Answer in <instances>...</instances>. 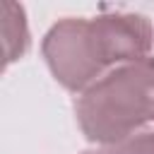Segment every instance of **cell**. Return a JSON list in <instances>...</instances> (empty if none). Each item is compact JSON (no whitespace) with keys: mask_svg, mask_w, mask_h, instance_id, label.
Returning <instances> with one entry per match:
<instances>
[{"mask_svg":"<svg viewBox=\"0 0 154 154\" xmlns=\"http://www.w3.org/2000/svg\"><path fill=\"white\" fill-rule=\"evenodd\" d=\"M82 132L91 142L118 144L154 123V58L118 65L75 101Z\"/></svg>","mask_w":154,"mask_h":154,"instance_id":"cell-1","label":"cell"},{"mask_svg":"<svg viewBox=\"0 0 154 154\" xmlns=\"http://www.w3.org/2000/svg\"><path fill=\"white\" fill-rule=\"evenodd\" d=\"M43 58L53 77L72 91L89 89L108 67L91 19L58 22L43 38Z\"/></svg>","mask_w":154,"mask_h":154,"instance_id":"cell-2","label":"cell"},{"mask_svg":"<svg viewBox=\"0 0 154 154\" xmlns=\"http://www.w3.org/2000/svg\"><path fill=\"white\" fill-rule=\"evenodd\" d=\"M91 22L108 67L147 58L154 36H152V24L144 14L111 12V14H99Z\"/></svg>","mask_w":154,"mask_h":154,"instance_id":"cell-3","label":"cell"},{"mask_svg":"<svg viewBox=\"0 0 154 154\" xmlns=\"http://www.w3.org/2000/svg\"><path fill=\"white\" fill-rule=\"evenodd\" d=\"M2 36H5V63H14L24 55L29 46V29L24 19V10L17 2L2 5Z\"/></svg>","mask_w":154,"mask_h":154,"instance_id":"cell-4","label":"cell"},{"mask_svg":"<svg viewBox=\"0 0 154 154\" xmlns=\"http://www.w3.org/2000/svg\"><path fill=\"white\" fill-rule=\"evenodd\" d=\"M108 152L111 154H154V130L132 135V137L113 144V149H108Z\"/></svg>","mask_w":154,"mask_h":154,"instance_id":"cell-5","label":"cell"},{"mask_svg":"<svg viewBox=\"0 0 154 154\" xmlns=\"http://www.w3.org/2000/svg\"><path fill=\"white\" fill-rule=\"evenodd\" d=\"M84 154H111V152H84Z\"/></svg>","mask_w":154,"mask_h":154,"instance_id":"cell-6","label":"cell"}]
</instances>
